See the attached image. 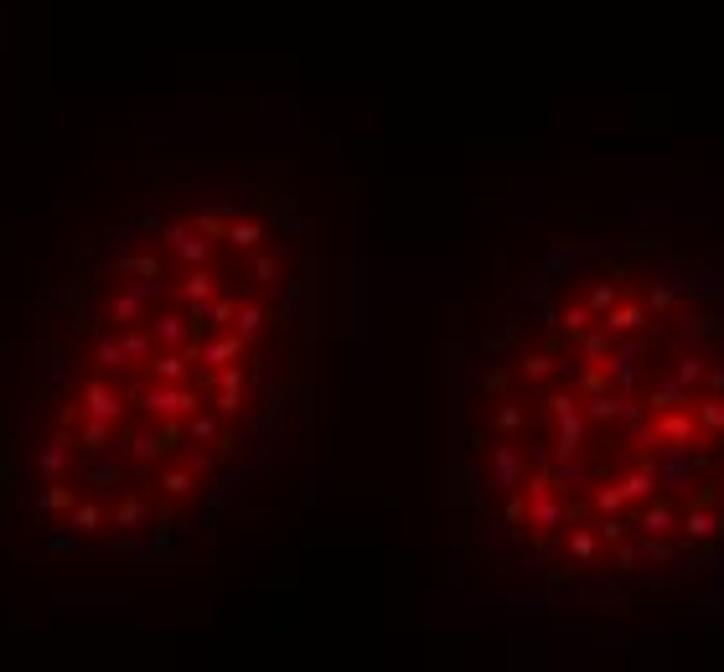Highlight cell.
<instances>
[{
	"instance_id": "6da1fadb",
	"label": "cell",
	"mask_w": 724,
	"mask_h": 672,
	"mask_svg": "<svg viewBox=\"0 0 724 672\" xmlns=\"http://www.w3.org/2000/svg\"><path fill=\"white\" fill-rule=\"evenodd\" d=\"M316 347L290 161L140 166L37 259L0 331V523L73 574L202 554L275 476Z\"/></svg>"
},
{
	"instance_id": "7a4b0ae2",
	"label": "cell",
	"mask_w": 724,
	"mask_h": 672,
	"mask_svg": "<svg viewBox=\"0 0 724 672\" xmlns=\"http://www.w3.org/2000/svg\"><path fill=\"white\" fill-rule=\"evenodd\" d=\"M476 600L569 631L724 621V254L580 233L481 316L450 430Z\"/></svg>"
}]
</instances>
